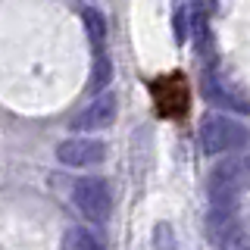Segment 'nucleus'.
I'll use <instances>...</instances> for the list:
<instances>
[{
    "instance_id": "nucleus-6",
    "label": "nucleus",
    "mask_w": 250,
    "mask_h": 250,
    "mask_svg": "<svg viewBox=\"0 0 250 250\" xmlns=\"http://www.w3.org/2000/svg\"><path fill=\"white\" fill-rule=\"evenodd\" d=\"M203 94H207L213 104H219V106L238 109V113H250V104H247V100L241 97V94L234 91L219 72H207V75H203Z\"/></svg>"
},
{
    "instance_id": "nucleus-5",
    "label": "nucleus",
    "mask_w": 250,
    "mask_h": 250,
    "mask_svg": "<svg viewBox=\"0 0 250 250\" xmlns=\"http://www.w3.org/2000/svg\"><path fill=\"white\" fill-rule=\"evenodd\" d=\"M104 156H106V144L94 138H69L57 147V160L62 166H75V169L97 166V163H104Z\"/></svg>"
},
{
    "instance_id": "nucleus-7",
    "label": "nucleus",
    "mask_w": 250,
    "mask_h": 250,
    "mask_svg": "<svg viewBox=\"0 0 250 250\" xmlns=\"http://www.w3.org/2000/svg\"><path fill=\"white\" fill-rule=\"evenodd\" d=\"M82 22H84V31H88V41L97 53H104V41H106V19L100 16L94 6H84L82 10Z\"/></svg>"
},
{
    "instance_id": "nucleus-2",
    "label": "nucleus",
    "mask_w": 250,
    "mask_h": 250,
    "mask_svg": "<svg viewBox=\"0 0 250 250\" xmlns=\"http://www.w3.org/2000/svg\"><path fill=\"white\" fill-rule=\"evenodd\" d=\"M250 144L247 125H241L231 116H207L200 122V147L203 153H238Z\"/></svg>"
},
{
    "instance_id": "nucleus-10",
    "label": "nucleus",
    "mask_w": 250,
    "mask_h": 250,
    "mask_svg": "<svg viewBox=\"0 0 250 250\" xmlns=\"http://www.w3.org/2000/svg\"><path fill=\"white\" fill-rule=\"evenodd\" d=\"M175 38H178V41H185V38H188V13L185 10L175 13Z\"/></svg>"
},
{
    "instance_id": "nucleus-1",
    "label": "nucleus",
    "mask_w": 250,
    "mask_h": 250,
    "mask_svg": "<svg viewBox=\"0 0 250 250\" xmlns=\"http://www.w3.org/2000/svg\"><path fill=\"white\" fill-rule=\"evenodd\" d=\"M244 191H250V153H231L209 172L207 194L213 203H234Z\"/></svg>"
},
{
    "instance_id": "nucleus-8",
    "label": "nucleus",
    "mask_w": 250,
    "mask_h": 250,
    "mask_svg": "<svg viewBox=\"0 0 250 250\" xmlns=\"http://www.w3.org/2000/svg\"><path fill=\"white\" fill-rule=\"evenodd\" d=\"M62 250H104V244L88 229H69L66 238H62Z\"/></svg>"
},
{
    "instance_id": "nucleus-9",
    "label": "nucleus",
    "mask_w": 250,
    "mask_h": 250,
    "mask_svg": "<svg viewBox=\"0 0 250 250\" xmlns=\"http://www.w3.org/2000/svg\"><path fill=\"white\" fill-rule=\"evenodd\" d=\"M109 78H113V62L106 53H94V72H91V91H106Z\"/></svg>"
},
{
    "instance_id": "nucleus-3",
    "label": "nucleus",
    "mask_w": 250,
    "mask_h": 250,
    "mask_svg": "<svg viewBox=\"0 0 250 250\" xmlns=\"http://www.w3.org/2000/svg\"><path fill=\"white\" fill-rule=\"evenodd\" d=\"M72 203H75L78 213L84 219H91V222H106L109 207H113L109 188H106L104 178H97V175H84L72 185Z\"/></svg>"
},
{
    "instance_id": "nucleus-4",
    "label": "nucleus",
    "mask_w": 250,
    "mask_h": 250,
    "mask_svg": "<svg viewBox=\"0 0 250 250\" xmlns=\"http://www.w3.org/2000/svg\"><path fill=\"white\" fill-rule=\"evenodd\" d=\"M116 113H119V100H116V94L104 91V94H97V97H94L78 116H72L69 128H72V131H100V128H106V125H113Z\"/></svg>"
}]
</instances>
